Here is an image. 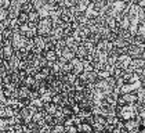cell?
Returning a JSON list of instances; mask_svg holds the SVG:
<instances>
[{
  "label": "cell",
  "mask_w": 145,
  "mask_h": 133,
  "mask_svg": "<svg viewBox=\"0 0 145 133\" xmlns=\"http://www.w3.org/2000/svg\"><path fill=\"white\" fill-rule=\"evenodd\" d=\"M8 18V11L7 10H0V21H4Z\"/></svg>",
  "instance_id": "23"
},
{
  "label": "cell",
  "mask_w": 145,
  "mask_h": 133,
  "mask_svg": "<svg viewBox=\"0 0 145 133\" xmlns=\"http://www.w3.org/2000/svg\"><path fill=\"white\" fill-rule=\"evenodd\" d=\"M44 115H46V112L43 110L36 111V112L33 114V117H32V122H33V123H39L40 121L44 119Z\"/></svg>",
  "instance_id": "17"
},
{
  "label": "cell",
  "mask_w": 145,
  "mask_h": 133,
  "mask_svg": "<svg viewBox=\"0 0 145 133\" xmlns=\"http://www.w3.org/2000/svg\"><path fill=\"white\" fill-rule=\"evenodd\" d=\"M51 29H53V25L50 18H40V21L36 25V32L39 36H48Z\"/></svg>",
  "instance_id": "1"
},
{
  "label": "cell",
  "mask_w": 145,
  "mask_h": 133,
  "mask_svg": "<svg viewBox=\"0 0 145 133\" xmlns=\"http://www.w3.org/2000/svg\"><path fill=\"white\" fill-rule=\"evenodd\" d=\"M40 21V15H39V13L36 10L31 11L29 14H28V22L29 24H32V25H37V22Z\"/></svg>",
  "instance_id": "13"
},
{
  "label": "cell",
  "mask_w": 145,
  "mask_h": 133,
  "mask_svg": "<svg viewBox=\"0 0 145 133\" xmlns=\"http://www.w3.org/2000/svg\"><path fill=\"white\" fill-rule=\"evenodd\" d=\"M142 22H144V24H145V20H144V21H142Z\"/></svg>",
  "instance_id": "24"
},
{
  "label": "cell",
  "mask_w": 145,
  "mask_h": 133,
  "mask_svg": "<svg viewBox=\"0 0 145 133\" xmlns=\"http://www.w3.org/2000/svg\"><path fill=\"white\" fill-rule=\"evenodd\" d=\"M26 42H28V39H26L25 36H22L18 31H17V32H14L12 39H11V46H12V49H14L15 51H22L24 49H25Z\"/></svg>",
  "instance_id": "2"
},
{
  "label": "cell",
  "mask_w": 145,
  "mask_h": 133,
  "mask_svg": "<svg viewBox=\"0 0 145 133\" xmlns=\"http://www.w3.org/2000/svg\"><path fill=\"white\" fill-rule=\"evenodd\" d=\"M11 117H14V111L10 105H0V118L8 119Z\"/></svg>",
  "instance_id": "8"
},
{
  "label": "cell",
  "mask_w": 145,
  "mask_h": 133,
  "mask_svg": "<svg viewBox=\"0 0 145 133\" xmlns=\"http://www.w3.org/2000/svg\"><path fill=\"white\" fill-rule=\"evenodd\" d=\"M37 99H40V94H39V92L37 90H32L31 89V93H29V101H33V100H37Z\"/></svg>",
  "instance_id": "21"
},
{
  "label": "cell",
  "mask_w": 145,
  "mask_h": 133,
  "mask_svg": "<svg viewBox=\"0 0 145 133\" xmlns=\"http://www.w3.org/2000/svg\"><path fill=\"white\" fill-rule=\"evenodd\" d=\"M145 66V61L142 58H134L131 60V64H130V71H133V72H138V71H141L142 68Z\"/></svg>",
  "instance_id": "7"
},
{
  "label": "cell",
  "mask_w": 145,
  "mask_h": 133,
  "mask_svg": "<svg viewBox=\"0 0 145 133\" xmlns=\"http://www.w3.org/2000/svg\"><path fill=\"white\" fill-rule=\"evenodd\" d=\"M135 35L142 36L145 39V24L144 22H140V24H138V26H137V33H135Z\"/></svg>",
  "instance_id": "19"
},
{
  "label": "cell",
  "mask_w": 145,
  "mask_h": 133,
  "mask_svg": "<svg viewBox=\"0 0 145 133\" xmlns=\"http://www.w3.org/2000/svg\"><path fill=\"white\" fill-rule=\"evenodd\" d=\"M69 64L72 66V74H75L76 76H79L80 74H83V61L79 58H73L72 61H69Z\"/></svg>",
  "instance_id": "5"
},
{
  "label": "cell",
  "mask_w": 145,
  "mask_h": 133,
  "mask_svg": "<svg viewBox=\"0 0 145 133\" xmlns=\"http://www.w3.org/2000/svg\"><path fill=\"white\" fill-rule=\"evenodd\" d=\"M33 1L32 0H24L22 1V7H21V11L22 13H26V14H29L31 11H33Z\"/></svg>",
  "instance_id": "16"
},
{
  "label": "cell",
  "mask_w": 145,
  "mask_h": 133,
  "mask_svg": "<svg viewBox=\"0 0 145 133\" xmlns=\"http://www.w3.org/2000/svg\"><path fill=\"white\" fill-rule=\"evenodd\" d=\"M57 110H58V107H57L56 104H53V103H47V104H44L43 105V111H44L46 114H48V115H56Z\"/></svg>",
  "instance_id": "14"
},
{
  "label": "cell",
  "mask_w": 145,
  "mask_h": 133,
  "mask_svg": "<svg viewBox=\"0 0 145 133\" xmlns=\"http://www.w3.org/2000/svg\"><path fill=\"white\" fill-rule=\"evenodd\" d=\"M65 133H79L78 132V126H75V125L65 126Z\"/></svg>",
  "instance_id": "22"
},
{
  "label": "cell",
  "mask_w": 145,
  "mask_h": 133,
  "mask_svg": "<svg viewBox=\"0 0 145 133\" xmlns=\"http://www.w3.org/2000/svg\"><path fill=\"white\" fill-rule=\"evenodd\" d=\"M90 3L89 0H76V3H75V10L78 11V13H86V10L89 9Z\"/></svg>",
  "instance_id": "10"
},
{
  "label": "cell",
  "mask_w": 145,
  "mask_h": 133,
  "mask_svg": "<svg viewBox=\"0 0 145 133\" xmlns=\"http://www.w3.org/2000/svg\"><path fill=\"white\" fill-rule=\"evenodd\" d=\"M78 132L79 133H93V126L87 122H82L78 125Z\"/></svg>",
  "instance_id": "15"
},
{
  "label": "cell",
  "mask_w": 145,
  "mask_h": 133,
  "mask_svg": "<svg viewBox=\"0 0 145 133\" xmlns=\"http://www.w3.org/2000/svg\"><path fill=\"white\" fill-rule=\"evenodd\" d=\"M43 57L46 58V61H47V63H50V64H54L57 60H58V55L56 54V51H54V50H47V51H43Z\"/></svg>",
  "instance_id": "11"
},
{
  "label": "cell",
  "mask_w": 145,
  "mask_h": 133,
  "mask_svg": "<svg viewBox=\"0 0 145 133\" xmlns=\"http://www.w3.org/2000/svg\"><path fill=\"white\" fill-rule=\"evenodd\" d=\"M29 93H31V89L26 88V86H24L21 85L18 90H17V99L18 100H28L29 99Z\"/></svg>",
  "instance_id": "9"
},
{
  "label": "cell",
  "mask_w": 145,
  "mask_h": 133,
  "mask_svg": "<svg viewBox=\"0 0 145 133\" xmlns=\"http://www.w3.org/2000/svg\"><path fill=\"white\" fill-rule=\"evenodd\" d=\"M12 129H14V133H25L26 132V125L17 123L15 126H12Z\"/></svg>",
  "instance_id": "18"
},
{
  "label": "cell",
  "mask_w": 145,
  "mask_h": 133,
  "mask_svg": "<svg viewBox=\"0 0 145 133\" xmlns=\"http://www.w3.org/2000/svg\"><path fill=\"white\" fill-rule=\"evenodd\" d=\"M123 128L126 132H131L135 129H140V119L134 118V119H129V121L123 122Z\"/></svg>",
  "instance_id": "6"
},
{
  "label": "cell",
  "mask_w": 145,
  "mask_h": 133,
  "mask_svg": "<svg viewBox=\"0 0 145 133\" xmlns=\"http://www.w3.org/2000/svg\"><path fill=\"white\" fill-rule=\"evenodd\" d=\"M17 20H18V24H20V25H22V24H28V14L21 11Z\"/></svg>",
  "instance_id": "20"
},
{
  "label": "cell",
  "mask_w": 145,
  "mask_h": 133,
  "mask_svg": "<svg viewBox=\"0 0 145 133\" xmlns=\"http://www.w3.org/2000/svg\"><path fill=\"white\" fill-rule=\"evenodd\" d=\"M24 0H11L10 1V7L7 9L8 11V18L10 20H17L20 13H21V7H22Z\"/></svg>",
  "instance_id": "3"
},
{
  "label": "cell",
  "mask_w": 145,
  "mask_h": 133,
  "mask_svg": "<svg viewBox=\"0 0 145 133\" xmlns=\"http://www.w3.org/2000/svg\"><path fill=\"white\" fill-rule=\"evenodd\" d=\"M59 58H62L65 63H69V61H72V60L75 58V53L67 47V49L62 50V53H61V55H59Z\"/></svg>",
  "instance_id": "12"
},
{
  "label": "cell",
  "mask_w": 145,
  "mask_h": 133,
  "mask_svg": "<svg viewBox=\"0 0 145 133\" xmlns=\"http://www.w3.org/2000/svg\"><path fill=\"white\" fill-rule=\"evenodd\" d=\"M130 64H131V58L127 54H123L118 57V63H116L115 66L119 68V69H122V71H126V69L130 68Z\"/></svg>",
  "instance_id": "4"
}]
</instances>
